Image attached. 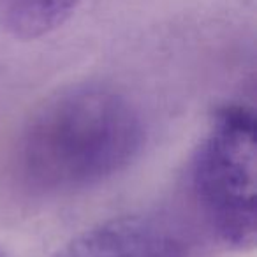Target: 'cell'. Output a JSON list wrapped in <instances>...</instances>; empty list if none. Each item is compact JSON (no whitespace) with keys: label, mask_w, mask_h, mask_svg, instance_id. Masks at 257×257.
<instances>
[{"label":"cell","mask_w":257,"mask_h":257,"mask_svg":"<svg viewBox=\"0 0 257 257\" xmlns=\"http://www.w3.org/2000/svg\"><path fill=\"white\" fill-rule=\"evenodd\" d=\"M143 145V118L125 93L104 83H76L27 120L18 171L39 192H76L121 173Z\"/></svg>","instance_id":"6da1fadb"},{"label":"cell","mask_w":257,"mask_h":257,"mask_svg":"<svg viewBox=\"0 0 257 257\" xmlns=\"http://www.w3.org/2000/svg\"><path fill=\"white\" fill-rule=\"evenodd\" d=\"M255 114L241 104L217 109L190 166L196 201L211 231L234 250L255 246Z\"/></svg>","instance_id":"7a4b0ae2"},{"label":"cell","mask_w":257,"mask_h":257,"mask_svg":"<svg viewBox=\"0 0 257 257\" xmlns=\"http://www.w3.org/2000/svg\"><path fill=\"white\" fill-rule=\"evenodd\" d=\"M53 257H189V246L162 218L120 215L79 232Z\"/></svg>","instance_id":"3957f363"},{"label":"cell","mask_w":257,"mask_h":257,"mask_svg":"<svg viewBox=\"0 0 257 257\" xmlns=\"http://www.w3.org/2000/svg\"><path fill=\"white\" fill-rule=\"evenodd\" d=\"M81 0H0V29L22 41L39 39L62 27Z\"/></svg>","instance_id":"277c9868"},{"label":"cell","mask_w":257,"mask_h":257,"mask_svg":"<svg viewBox=\"0 0 257 257\" xmlns=\"http://www.w3.org/2000/svg\"><path fill=\"white\" fill-rule=\"evenodd\" d=\"M0 257H4V255H2V253H0Z\"/></svg>","instance_id":"5b68a950"}]
</instances>
